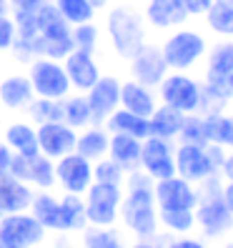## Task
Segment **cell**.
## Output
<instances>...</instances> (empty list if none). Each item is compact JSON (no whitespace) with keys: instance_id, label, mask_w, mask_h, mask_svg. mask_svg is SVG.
<instances>
[{"instance_id":"1","label":"cell","mask_w":233,"mask_h":248,"mask_svg":"<svg viewBox=\"0 0 233 248\" xmlns=\"http://www.w3.org/2000/svg\"><path fill=\"white\" fill-rule=\"evenodd\" d=\"M153 178L140 168L128 173L123 186V201H121V218L118 221L133 233L136 238H153L158 236V203L153 196Z\"/></svg>"},{"instance_id":"2","label":"cell","mask_w":233,"mask_h":248,"mask_svg":"<svg viewBox=\"0 0 233 248\" xmlns=\"http://www.w3.org/2000/svg\"><path fill=\"white\" fill-rule=\"evenodd\" d=\"M193 213H196V226L206 233L208 238H218V236H223V233H228L233 228V216L226 206L223 183L218 176L201 183L198 203H196Z\"/></svg>"},{"instance_id":"3","label":"cell","mask_w":233,"mask_h":248,"mask_svg":"<svg viewBox=\"0 0 233 248\" xmlns=\"http://www.w3.org/2000/svg\"><path fill=\"white\" fill-rule=\"evenodd\" d=\"M108 35L115 53L130 61L145 46V28L136 10L130 8H113L108 13Z\"/></svg>"},{"instance_id":"4","label":"cell","mask_w":233,"mask_h":248,"mask_svg":"<svg viewBox=\"0 0 233 248\" xmlns=\"http://www.w3.org/2000/svg\"><path fill=\"white\" fill-rule=\"evenodd\" d=\"M48 241V231L31 213H5L0 218V248H40Z\"/></svg>"},{"instance_id":"5","label":"cell","mask_w":233,"mask_h":248,"mask_svg":"<svg viewBox=\"0 0 233 248\" xmlns=\"http://www.w3.org/2000/svg\"><path fill=\"white\" fill-rule=\"evenodd\" d=\"M123 188L121 186H106V183H93L83 196L85 203V216L88 226L108 228L115 226L121 218V201H123Z\"/></svg>"},{"instance_id":"6","label":"cell","mask_w":233,"mask_h":248,"mask_svg":"<svg viewBox=\"0 0 233 248\" xmlns=\"http://www.w3.org/2000/svg\"><path fill=\"white\" fill-rule=\"evenodd\" d=\"M28 78H31L38 98L63 100L73 91L68 73L63 68V61H53V58H35L31 68H28Z\"/></svg>"},{"instance_id":"7","label":"cell","mask_w":233,"mask_h":248,"mask_svg":"<svg viewBox=\"0 0 233 248\" xmlns=\"http://www.w3.org/2000/svg\"><path fill=\"white\" fill-rule=\"evenodd\" d=\"M8 170L23 183L33 186L35 191H53L55 188V160L43 153H33V155L16 153Z\"/></svg>"},{"instance_id":"8","label":"cell","mask_w":233,"mask_h":248,"mask_svg":"<svg viewBox=\"0 0 233 248\" xmlns=\"http://www.w3.org/2000/svg\"><path fill=\"white\" fill-rule=\"evenodd\" d=\"M161 50H163L168 68L188 70L201 61L203 53H206V40H203V35L196 33V31H178L163 43Z\"/></svg>"},{"instance_id":"9","label":"cell","mask_w":233,"mask_h":248,"mask_svg":"<svg viewBox=\"0 0 233 248\" xmlns=\"http://www.w3.org/2000/svg\"><path fill=\"white\" fill-rule=\"evenodd\" d=\"M176 176L191 181L193 186H201L203 181H208L213 176H221V170L213 166L206 145L178 143L176 145Z\"/></svg>"},{"instance_id":"10","label":"cell","mask_w":233,"mask_h":248,"mask_svg":"<svg viewBox=\"0 0 233 248\" xmlns=\"http://www.w3.org/2000/svg\"><path fill=\"white\" fill-rule=\"evenodd\" d=\"M140 170L148 173L153 181H163L176 176V145L173 140L148 136L140 151Z\"/></svg>"},{"instance_id":"11","label":"cell","mask_w":233,"mask_h":248,"mask_svg":"<svg viewBox=\"0 0 233 248\" xmlns=\"http://www.w3.org/2000/svg\"><path fill=\"white\" fill-rule=\"evenodd\" d=\"M55 186L63 188V193L85 196L93 186V163L80 153H68L55 160Z\"/></svg>"},{"instance_id":"12","label":"cell","mask_w":233,"mask_h":248,"mask_svg":"<svg viewBox=\"0 0 233 248\" xmlns=\"http://www.w3.org/2000/svg\"><path fill=\"white\" fill-rule=\"evenodd\" d=\"M158 211H193L198 203V188L181 176H171L153 183Z\"/></svg>"},{"instance_id":"13","label":"cell","mask_w":233,"mask_h":248,"mask_svg":"<svg viewBox=\"0 0 233 248\" xmlns=\"http://www.w3.org/2000/svg\"><path fill=\"white\" fill-rule=\"evenodd\" d=\"M158 93L166 106L183 110V113H196L198 103H201V83H196L193 78L183 76V73H173L166 76L158 85Z\"/></svg>"},{"instance_id":"14","label":"cell","mask_w":233,"mask_h":248,"mask_svg":"<svg viewBox=\"0 0 233 248\" xmlns=\"http://www.w3.org/2000/svg\"><path fill=\"white\" fill-rule=\"evenodd\" d=\"M76 140H78V130L63 121L38 125V151L53 160L76 151Z\"/></svg>"},{"instance_id":"15","label":"cell","mask_w":233,"mask_h":248,"mask_svg":"<svg viewBox=\"0 0 233 248\" xmlns=\"http://www.w3.org/2000/svg\"><path fill=\"white\" fill-rule=\"evenodd\" d=\"M88 106L93 113V123L103 125L108 121V115L121 108V80L115 76H100L95 85L85 93Z\"/></svg>"},{"instance_id":"16","label":"cell","mask_w":233,"mask_h":248,"mask_svg":"<svg viewBox=\"0 0 233 248\" xmlns=\"http://www.w3.org/2000/svg\"><path fill=\"white\" fill-rule=\"evenodd\" d=\"M166 73H168V63L163 58V50L155 46H143L130 58V76H133V80L148 85V88L161 85Z\"/></svg>"},{"instance_id":"17","label":"cell","mask_w":233,"mask_h":248,"mask_svg":"<svg viewBox=\"0 0 233 248\" xmlns=\"http://www.w3.org/2000/svg\"><path fill=\"white\" fill-rule=\"evenodd\" d=\"M63 68L68 73L70 88H76L80 93H88L95 85V80L100 78V68L95 63L93 53H85V50H78V48L63 61Z\"/></svg>"},{"instance_id":"18","label":"cell","mask_w":233,"mask_h":248,"mask_svg":"<svg viewBox=\"0 0 233 248\" xmlns=\"http://www.w3.org/2000/svg\"><path fill=\"white\" fill-rule=\"evenodd\" d=\"M35 188L16 178L10 170H0V211L5 213H20L28 211L33 203Z\"/></svg>"},{"instance_id":"19","label":"cell","mask_w":233,"mask_h":248,"mask_svg":"<svg viewBox=\"0 0 233 248\" xmlns=\"http://www.w3.org/2000/svg\"><path fill=\"white\" fill-rule=\"evenodd\" d=\"M35 98L33 83L28 73H13V76L0 80V106L8 110H25Z\"/></svg>"},{"instance_id":"20","label":"cell","mask_w":233,"mask_h":248,"mask_svg":"<svg viewBox=\"0 0 233 248\" xmlns=\"http://www.w3.org/2000/svg\"><path fill=\"white\" fill-rule=\"evenodd\" d=\"M121 108L136 113V115H143V118H151L158 103H155V95L148 85L130 78V80L121 83Z\"/></svg>"},{"instance_id":"21","label":"cell","mask_w":233,"mask_h":248,"mask_svg":"<svg viewBox=\"0 0 233 248\" xmlns=\"http://www.w3.org/2000/svg\"><path fill=\"white\" fill-rule=\"evenodd\" d=\"M3 143L18 155H33L38 151V125L31 121H13L3 130Z\"/></svg>"},{"instance_id":"22","label":"cell","mask_w":233,"mask_h":248,"mask_svg":"<svg viewBox=\"0 0 233 248\" xmlns=\"http://www.w3.org/2000/svg\"><path fill=\"white\" fill-rule=\"evenodd\" d=\"M31 211L38 221L43 223L48 233H63V213H61V198H55L50 191H35L33 203H31Z\"/></svg>"},{"instance_id":"23","label":"cell","mask_w":233,"mask_h":248,"mask_svg":"<svg viewBox=\"0 0 233 248\" xmlns=\"http://www.w3.org/2000/svg\"><path fill=\"white\" fill-rule=\"evenodd\" d=\"M110 148V133L106 125H95L91 123L88 128L78 130V140H76V153H80L83 158H88L91 163L106 158Z\"/></svg>"},{"instance_id":"24","label":"cell","mask_w":233,"mask_h":248,"mask_svg":"<svg viewBox=\"0 0 233 248\" xmlns=\"http://www.w3.org/2000/svg\"><path fill=\"white\" fill-rule=\"evenodd\" d=\"M140 151H143V140L123 133H110L108 158H113L125 173H133L140 168Z\"/></svg>"},{"instance_id":"25","label":"cell","mask_w":233,"mask_h":248,"mask_svg":"<svg viewBox=\"0 0 233 248\" xmlns=\"http://www.w3.org/2000/svg\"><path fill=\"white\" fill-rule=\"evenodd\" d=\"M145 18L155 28H173L183 25L188 18V10L183 5V0H148L145 5Z\"/></svg>"},{"instance_id":"26","label":"cell","mask_w":233,"mask_h":248,"mask_svg":"<svg viewBox=\"0 0 233 248\" xmlns=\"http://www.w3.org/2000/svg\"><path fill=\"white\" fill-rule=\"evenodd\" d=\"M108 128V133H123V136H133L138 140H145L151 136V123L143 115H136L125 108H118L115 113L108 115V121L103 123Z\"/></svg>"},{"instance_id":"27","label":"cell","mask_w":233,"mask_h":248,"mask_svg":"<svg viewBox=\"0 0 233 248\" xmlns=\"http://www.w3.org/2000/svg\"><path fill=\"white\" fill-rule=\"evenodd\" d=\"M183 121H186V113L183 110H176L171 106H158L153 110V115L148 118L151 123V136H158V138H166V140H176L181 128H183Z\"/></svg>"},{"instance_id":"28","label":"cell","mask_w":233,"mask_h":248,"mask_svg":"<svg viewBox=\"0 0 233 248\" xmlns=\"http://www.w3.org/2000/svg\"><path fill=\"white\" fill-rule=\"evenodd\" d=\"M61 213H63V233H61V236L83 233L85 228H88V216H85L83 196L63 193V198H61Z\"/></svg>"},{"instance_id":"29","label":"cell","mask_w":233,"mask_h":248,"mask_svg":"<svg viewBox=\"0 0 233 248\" xmlns=\"http://www.w3.org/2000/svg\"><path fill=\"white\" fill-rule=\"evenodd\" d=\"M80 248H128V246L115 226H108V228L88 226L80 233Z\"/></svg>"},{"instance_id":"30","label":"cell","mask_w":233,"mask_h":248,"mask_svg":"<svg viewBox=\"0 0 233 248\" xmlns=\"http://www.w3.org/2000/svg\"><path fill=\"white\" fill-rule=\"evenodd\" d=\"M63 123H68L70 128L83 130L93 123V113L88 106L85 95H65L63 98Z\"/></svg>"},{"instance_id":"31","label":"cell","mask_w":233,"mask_h":248,"mask_svg":"<svg viewBox=\"0 0 233 248\" xmlns=\"http://www.w3.org/2000/svg\"><path fill=\"white\" fill-rule=\"evenodd\" d=\"M233 73V43H218L213 46L211 55H208V70L206 78L208 80H228V76Z\"/></svg>"},{"instance_id":"32","label":"cell","mask_w":233,"mask_h":248,"mask_svg":"<svg viewBox=\"0 0 233 248\" xmlns=\"http://www.w3.org/2000/svg\"><path fill=\"white\" fill-rule=\"evenodd\" d=\"M28 121L33 125L43 123H53V121H63V100H53V98H33L31 106L25 108Z\"/></svg>"},{"instance_id":"33","label":"cell","mask_w":233,"mask_h":248,"mask_svg":"<svg viewBox=\"0 0 233 248\" xmlns=\"http://www.w3.org/2000/svg\"><path fill=\"white\" fill-rule=\"evenodd\" d=\"M208 28L218 35H233V3L231 0H213V5L206 10Z\"/></svg>"},{"instance_id":"34","label":"cell","mask_w":233,"mask_h":248,"mask_svg":"<svg viewBox=\"0 0 233 248\" xmlns=\"http://www.w3.org/2000/svg\"><path fill=\"white\" fill-rule=\"evenodd\" d=\"M53 5L61 10V16L70 25L91 23L95 16V8L91 5V0H53Z\"/></svg>"},{"instance_id":"35","label":"cell","mask_w":233,"mask_h":248,"mask_svg":"<svg viewBox=\"0 0 233 248\" xmlns=\"http://www.w3.org/2000/svg\"><path fill=\"white\" fill-rule=\"evenodd\" d=\"M125 176L128 173L115 163L113 158H100L93 163V183H106V186H125Z\"/></svg>"},{"instance_id":"36","label":"cell","mask_w":233,"mask_h":248,"mask_svg":"<svg viewBox=\"0 0 233 248\" xmlns=\"http://www.w3.org/2000/svg\"><path fill=\"white\" fill-rule=\"evenodd\" d=\"M203 123H206V138H208V143H216V145H223V148H228L231 115L211 113V115H203Z\"/></svg>"},{"instance_id":"37","label":"cell","mask_w":233,"mask_h":248,"mask_svg":"<svg viewBox=\"0 0 233 248\" xmlns=\"http://www.w3.org/2000/svg\"><path fill=\"white\" fill-rule=\"evenodd\" d=\"M178 143H191V145H208L206 138V123L201 113H186L183 128L178 133Z\"/></svg>"},{"instance_id":"38","label":"cell","mask_w":233,"mask_h":248,"mask_svg":"<svg viewBox=\"0 0 233 248\" xmlns=\"http://www.w3.org/2000/svg\"><path fill=\"white\" fill-rule=\"evenodd\" d=\"M158 223L171 233H188L196 226L193 211H158Z\"/></svg>"},{"instance_id":"39","label":"cell","mask_w":233,"mask_h":248,"mask_svg":"<svg viewBox=\"0 0 233 248\" xmlns=\"http://www.w3.org/2000/svg\"><path fill=\"white\" fill-rule=\"evenodd\" d=\"M73 46L78 50L85 53H93L98 46V28L91 23H80V25H73Z\"/></svg>"},{"instance_id":"40","label":"cell","mask_w":233,"mask_h":248,"mask_svg":"<svg viewBox=\"0 0 233 248\" xmlns=\"http://www.w3.org/2000/svg\"><path fill=\"white\" fill-rule=\"evenodd\" d=\"M16 38H18L16 20H13L10 16H0V50H10Z\"/></svg>"},{"instance_id":"41","label":"cell","mask_w":233,"mask_h":248,"mask_svg":"<svg viewBox=\"0 0 233 248\" xmlns=\"http://www.w3.org/2000/svg\"><path fill=\"white\" fill-rule=\"evenodd\" d=\"M13 13H35L46 0H8Z\"/></svg>"},{"instance_id":"42","label":"cell","mask_w":233,"mask_h":248,"mask_svg":"<svg viewBox=\"0 0 233 248\" xmlns=\"http://www.w3.org/2000/svg\"><path fill=\"white\" fill-rule=\"evenodd\" d=\"M188 16H206V10L213 5V0H183Z\"/></svg>"},{"instance_id":"43","label":"cell","mask_w":233,"mask_h":248,"mask_svg":"<svg viewBox=\"0 0 233 248\" xmlns=\"http://www.w3.org/2000/svg\"><path fill=\"white\" fill-rule=\"evenodd\" d=\"M163 248H206L198 238H188V236H181V238H171L163 243Z\"/></svg>"},{"instance_id":"44","label":"cell","mask_w":233,"mask_h":248,"mask_svg":"<svg viewBox=\"0 0 233 248\" xmlns=\"http://www.w3.org/2000/svg\"><path fill=\"white\" fill-rule=\"evenodd\" d=\"M13 155H16V153H13V151L8 148V145H5L3 140H0V170H8V168H10Z\"/></svg>"},{"instance_id":"45","label":"cell","mask_w":233,"mask_h":248,"mask_svg":"<svg viewBox=\"0 0 233 248\" xmlns=\"http://www.w3.org/2000/svg\"><path fill=\"white\" fill-rule=\"evenodd\" d=\"M128 248H163V246L158 243V236H153V238H138L136 243H130Z\"/></svg>"},{"instance_id":"46","label":"cell","mask_w":233,"mask_h":248,"mask_svg":"<svg viewBox=\"0 0 233 248\" xmlns=\"http://www.w3.org/2000/svg\"><path fill=\"white\" fill-rule=\"evenodd\" d=\"M221 176H223V181H233V153L226 155L223 166H221Z\"/></svg>"},{"instance_id":"47","label":"cell","mask_w":233,"mask_h":248,"mask_svg":"<svg viewBox=\"0 0 233 248\" xmlns=\"http://www.w3.org/2000/svg\"><path fill=\"white\" fill-rule=\"evenodd\" d=\"M223 198H226V206H228V211L233 216V181H226L223 183Z\"/></svg>"},{"instance_id":"48","label":"cell","mask_w":233,"mask_h":248,"mask_svg":"<svg viewBox=\"0 0 233 248\" xmlns=\"http://www.w3.org/2000/svg\"><path fill=\"white\" fill-rule=\"evenodd\" d=\"M10 13V3L8 0H0V16H8Z\"/></svg>"},{"instance_id":"49","label":"cell","mask_w":233,"mask_h":248,"mask_svg":"<svg viewBox=\"0 0 233 248\" xmlns=\"http://www.w3.org/2000/svg\"><path fill=\"white\" fill-rule=\"evenodd\" d=\"M108 3H110V0H91V5H93L95 10H100V8H106Z\"/></svg>"},{"instance_id":"50","label":"cell","mask_w":233,"mask_h":248,"mask_svg":"<svg viewBox=\"0 0 233 248\" xmlns=\"http://www.w3.org/2000/svg\"><path fill=\"white\" fill-rule=\"evenodd\" d=\"M228 148L233 151V115H231V133H228Z\"/></svg>"},{"instance_id":"51","label":"cell","mask_w":233,"mask_h":248,"mask_svg":"<svg viewBox=\"0 0 233 248\" xmlns=\"http://www.w3.org/2000/svg\"><path fill=\"white\" fill-rule=\"evenodd\" d=\"M228 88H231V93H233V73L228 76Z\"/></svg>"},{"instance_id":"52","label":"cell","mask_w":233,"mask_h":248,"mask_svg":"<svg viewBox=\"0 0 233 248\" xmlns=\"http://www.w3.org/2000/svg\"><path fill=\"white\" fill-rule=\"evenodd\" d=\"M53 248H70V246H61V241H58V246H53Z\"/></svg>"},{"instance_id":"53","label":"cell","mask_w":233,"mask_h":248,"mask_svg":"<svg viewBox=\"0 0 233 248\" xmlns=\"http://www.w3.org/2000/svg\"><path fill=\"white\" fill-rule=\"evenodd\" d=\"M0 128H3V113H0Z\"/></svg>"},{"instance_id":"54","label":"cell","mask_w":233,"mask_h":248,"mask_svg":"<svg viewBox=\"0 0 233 248\" xmlns=\"http://www.w3.org/2000/svg\"><path fill=\"white\" fill-rule=\"evenodd\" d=\"M226 248H233V241H231V243H228V246H226Z\"/></svg>"},{"instance_id":"55","label":"cell","mask_w":233,"mask_h":248,"mask_svg":"<svg viewBox=\"0 0 233 248\" xmlns=\"http://www.w3.org/2000/svg\"><path fill=\"white\" fill-rule=\"evenodd\" d=\"M0 218H3V211H0Z\"/></svg>"}]
</instances>
